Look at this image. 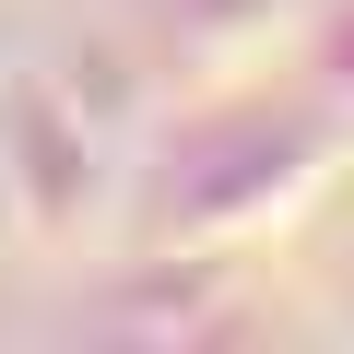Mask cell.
<instances>
[{
	"instance_id": "cell-1",
	"label": "cell",
	"mask_w": 354,
	"mask_h": 354,
	"mask_svg": "<svg viewBox=\"0 0 354 354\" xmlns=\"http://www.w3.org/2000/svg\"><path fill=\"white\" fill-rule=\"evenodd\" d=\"M330 165V130H307L295 106H213L153 153V236H236V225H283Z\"/></svg>"
},
{
	"instance_id": "cell-2",
	"label": "cell",
	"mask_w": 354,
	"mask_h": 354,
	"mask_svg": "<svg viewBox=\"0 0 354 354\" xmlns=\"http://www.w3.org/2000/svg\"><path fill=\"white\" fill-rule=\"evenodd\" d=\"M0 189H12V213L48 225V236H71V225L95 213V189H106L95 118H83L59 83H12V95H0Z\"/></svg>"
}]
</instances>
